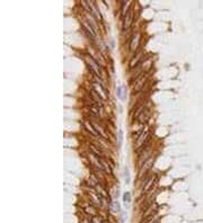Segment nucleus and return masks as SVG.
<instances>
[{"label":"nucleus","instance_id":"nucleus-2","mask_svg":"<svg viewBox=\"0 0 203 223\" xmlns=\"http://www.w3.org/2000/svg\"><path fill=\"white\" fill-rule=\"evenodd\" d=\"M131 18H132V11L126 14V16L124 18V22H123V29H128V27L130 26L131 24Z\"/></svg>","mask_w":203,"mask_h":223},{"label":"nucleus","instance_id":"nucleus-4","mask_svg":"<svg viewBox=\"0 0 203 223\" xmlns=\"http://www.w3.org/2000/svg\"><path fill=\"white\" fill-rule=\"evenodd\" d=\"M123 201H124V205L128 206V204L130 203V201H131V195H130V193H125L124 196H123Z\"/></svg>","mask_w":203,"mask_h":223},{"label":"nucleus","instance_id":"nucleus-1","mask_svg":"<svg viewBox=\"0 0 203 223\" xmlns=\"http://www.w3.org/2000/svg\"><path fill=\"white\" fill-rule=\"evenodd\" d=\"M116 94H117V97L121 99V100H126V96H128V92H126V87L125 86H120L116 89Z\"/></svg>","mask_w":203,"mask_h":223},{"label":"nucleus","instance_id":"nucleus-3","mask_svg":"<svg viewBox=\"0 0 203 223\" xmlns=\"http://www.w3.org/2000/svg\"><path fill=\"white\" fill-rule=\"evenodd\" d=\"M111 211L112 212H114V213H117V212H120V205H118V203L117 202H112L111 203Z\"/></svg>","mask_w":203,"mask_h":223},{"label":"nucleus","instance_id":"nucleus-5","mask_svg":"<svg viewBox=\"0 0 203 223\" xmlns=\"http://www.w3.org/2000/svg\"><path fill=\"white\" fill-rule=\"evenodd\" d=\"M153 180H155V178H152L151 180H149V182H148V185H145V188H143V192H148V189L150 188V187H151L152 186V184H153Z\"/></svg>","mask_w":203,"mask_h":223},{"label":"nucleus","instance_id":"nucleus-6","mask_svg":"<svg viewBox=\"0 0 203 223\" xmlns=\"http://www.w3.org/2000/svg\"><path fill=\"white\" fill-rule=\"evenodd\" d=\"M120 143H122V131H120Z\"/></svg>","mask_w":203,"mask_h":223}]
</instances>
